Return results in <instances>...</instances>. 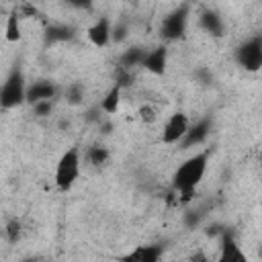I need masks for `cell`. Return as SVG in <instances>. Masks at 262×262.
Wrapping results in <instances>:
<instances>
[{
  "mask_svg": "<svg viewBox=\"0 0 262 262\" xmlns=\"http://www.w3.org/2000/svg\"><path fill=\"white\" fill-rule=\"evenodd\" d=\"M207 162H209V151H199L196 156L188 158L184 164L174 174V188L184 190V188H196V184L203 180L207 172Z\"/></svg>",
  "mask_w": 262,
  "mask_h": 262,
  "instance_id": "6da1fadb",
  "label": "cell"
},
{
  "mask_svg": "<svg viewBox=\"0 0 262 262\" xmlns=\"http://www.w3.org/2000/svg\"><path fill=\"white\" fill-rule=\"evenodd\" d=\"M78 174H80V156H78L76 147H70L59 158L57 168H55V184H57V188L70 190L72 184L78 180Z\"/></svg>",
  "mask_w": 262,
  "mask_h": 262,
  "instance_id": "7a4b0ae2",
  "label": "cell"
},
{
  "mask_svg": "<svg viewBox=\"0 0 262 262\" xmlns=\"http://www.w3.org/2000/svg\"><path fill=\"white\" fill-rule=\"evenodd\" d=\"M23 100H27V86H25L23 72L18 68H14L2 86L0 104H2V108H12V106H18Z\"/></svg>",
  "mask_w": 262,
  "mask_h": 262,
  "instance_id": "3957f363",
  "label": "cell"
},
{
  "mask_svg": "<svg viewBox=\"0 0 262 262\" xmlns=\"http://www.w3.org/2000/svg\"><path fill=\"white\" fill-rule=\"evenodd\" d=\"M186 18H188V6L182 4L180 8H176L174 12H170L164 23H162V37L174 41L178 37H182L184 29H186Z\"/></svg>",
  "mask_w": 262,
  "mask_h": 262,
  "instance_id": "277c9868",
  "label": "cell"
},
{
  "mask_svg": "<svg viewBox=\"0 0 262 262\" xmlns=\"http://www.w3.org/2000/svg\"><path fill=\"white\" fill-rule=\"evenodd\" d=\"M237 61L250 72H256L262 68V41L260 39H250L237 49Z\"/></svg>",
  "mask_w": 262,
  "mask_h": 262,
  "instance_id": "5b68a950",
  "label": "cell"
},
{
  "mask_svg": "<svg viewBox=\"0 0 262 262\" xmlns=\"http://www.w3.org/2000/svg\"><path fill=\"white\" fill-rule=\"evenodd\" d=\"M186 131H188V117L182 113H174L164 125L162 141L164 143H176L186 135Z\"/></svg>",
  "mask_w": 262,
  "mask_h": 262,
  "instance_id": "8992f818",
  "label": "cell"
},
{
  "mask_svg": "<svg viewBox=\"0 0 262 262\" xmlns=\"http://www.w3.org/2000/svg\"><path fill=\"white\" fill-rule=\"evenodd\" d=\"M166 63H168V51H166V47H156V49H151L149 53H145V57H143V61H141V66H143L147 72L156 74V76H162V74L166 72Z\"/></svg>",
  "mask_w": 262,
  "mask_h": 262,
  "instance_id": "52a82bcc",
  "label": "cell"
},
{
  "mask_svg": "<svg viewBox=\"0 0 262 262\" xmlns=\"http://www.w3.org/2000/svg\"><path fill=\"white\" fill-rule=\"evenodd\" d=\"M111 25H108V18H98L90 29H88V39L96 45V47H104L108 41H111Z\"/></svg>",
  "mask_w": 262,
  "mask_h": 262,
  "instance_id": "ba28073f",
  "label": "cell"
},
{
  "mask_svg": "<svg viewBox=\"0 0 262 262\" xmlns=\"http://www.w3.org/2000/svg\"><path fill=\"white\" fill-rule=\"evenodd\" d=\"M53 96H55V86L51 82H33L31 86H27V100L31 104L39 100H51Z\"/></svg>",
  "mask_w": 262,
  "mask_h": 262,
  "instance_id": "9c48e42d",
  "label": "cell"
},
{
  "mask_svg": "<svg viewBox=\"0 0 262 262\" xmlns=\"http://www.w3.org/2000/svg\"><path fill=\"white\" fill-rule=\"evenodd\" d=\"M219 260H223V262H227V260H246V254L239 250V246L235 244L233 235H231V233H227V231H223Z\"/></svg>",
  "mask_w": 262,
  "mask_h": 262,
  "instance_id": "30bf717a",
  "label": "cell"
},
{
  "mask_svg": "<svg viewBox=\"0 0 262 262\" xmlns=\"http://www.w3.org/2000/svg\"><path fill=\"white\" fill-rule=\"evenodd\" d=\"M207 135H209V121H201V123L188 127L186 135L182 137V145L184 147H190L194 143H203Z\"/></svg>",
  "mask_w": 262,
  "mask_h": 262,
  "instance_id": "8fae6325",
  "label": "cell"
},
{
  "mask_svg": "<svg viewBox=\"0 0 262 262\" xmlns=\"http://www.w3.org/2000/svg\"><path fill=\"white\" fill-rule=\"evenodd\" d=\"M162 256V248L160 246H139L135 252H131L129 256H125V260H141V262H156Z\"/></svg>",
  "mask_w": 262,
  "mask_h": 262,
  "instance_id": "7c38bea8",
  "label": "cell"
},
{
  "mask_svg": "<svg viewBox=\"0 0 262 262\" xmlns=\"http://www.w3.org/2000/svg\"><path fill=\"white\" fill-rule=\"evenodd\" d=\"M201 27L205 31H209L211 35H223V23H221V16L213 10H207L201 14Z\"/></svg>",
  "mask_w": 262,
  "mask_h": 262,
  "instance_id": "4fadbf2b",
  "label": "cell"
},
{
  "mask_svg": "<svg viewBox=\"0 0 262 262\" xmlns=\"http://www.w3.org/2000/svg\"><path fill=\"white\" fill-rule=\"evenodd\" d=\"M119 102H121V86H113L108 92H106V96L102 98V104H100V108L104 111V113H108V115H113V113H117V108H119Z\"/></svg>",
  "mask_w": 262,
  "mask_h": 262,
  "instance_id": "5bb4252c",
  "label": "cell"
},
{
  "mask_svg": "<svg viewBox=\"0 0 262 262\" xmlns=\"http://www.w3.org/2000/svg\"><path fill=\"white\" fill-rule=\"evenodd\" d=\"M145 57V51L141 47H129L123 55H121V66L123 68H131V66H139Z\"/></svg>",
  "mask_w": 262,
  "mask_h": 262,
  "instance_id": "9a60e30c",
  "label": "cell"
},
{
  "mask_svg": "<svg viewBox=\"0 0 262 262\" xmlns=\"http://www.w3.org/2000/svg\"><path fill=\"white\" fill-rule=\"evenodd\" d=\"M72 37V29L66 25H51L47 29V41H68Z\"/></svg>",
  "mask_w": 262,
  "mask_h": 262,
  "instance_id": "2e32d148",
  "label": "cell"
},
{
  "mask_svg": "<svg viewBox=\"0 0 262 262\" xmlns=\"http://www.w3.org/2000/svg\"><path fill=\"white\" fill-rule=\"evenodd\" d=\"M6 39H8V41H18V39H20V25H18L16 12L10 14L8 20H6Z\"/></svg>",
  "mask_w": 262,
  "mask_h": 262,
  "instance_id": "e0dca14e",
  "label": "cell"
},
{
  "mask_svg": "<svg viewBox=\"0 0 262 262\" xmlns=\"http://www.w3.org/2000/svg\"><path fill=\"white\" fill-rule=\"evenodd\" d=\"M106 160H108V151H106L104 147L94 145V147H90V149H88V162H90V164L98 166V164H104Z\"/></svg>",
  "mask_w": 262,
  "mask_h": 262,
  "instance_id": "ac0fdd59",
  "label": "cell"
},
{
  "mask_svg": "<svg viewBox=\"0 0 262 262\" xmlns=\"http://www.w3.org/2000/svg\"><path fill=\"white\" fill-rule=\"evenodd\" d=\"M127 70H129V68H123V66H119V68H117L115 84H117V86H121V88H125V86H129V84H131V74H129Z\"/></svg>",
  "mask_w": 262,
  "mask_h": 262,
  "instance_id": "d6986e66",
  "label": "cell"
},
{
  "mask_svg": "<svg viewBox=\"0 0 262 262\" xmlns=\"http://www.w3.org/2000/svg\"><path fill=\"white\" fill-rule=\"evenodd\" d=\"M139 119L143 123H154L156 121V111L149 106V104H141L139 106Z\"/></svg>",
  "mask_w": 262,
  "mask_h": 262,
  "instance_id": "ffe728a7",
  "label": "cell"
},
{
  "mask_svg": "<svg viewBox=\"0 0 262 262\" xmlns=\"http://www.w3.org/2000/svg\"><path fill=\"white\" fill-rule=\"evenodd\" d=\"M33 106H35V115H37V117H47V115L51 113V106H53V104H51V100H39V102H35Z\"/></svg>",
  "mask_w": 262,
  "mask_h": 262,
  "instance_id": "44dd1931",
  "label": "cell"
},
{
  "mask_svg": "<svg viewBox=\"0 0 262 262\" xmlns=\"http://www.w3.org/2000/svg\"><path fill=\"white\" fill-rule=\"evenodd\" d=\"M18 233H20L18 221H10L8 227H6V237H8V242H16V239H18Z\"/></svg>",
  "mask_w": 262,
  "mask_h": 262,
  "instance_id": "7402d4cb",
  "label": "cell"
},
{
  "mask_svg": "<svg viewBox=\"0 0 262 262\" xmlns=\"http://www.w3.org/2000/svg\"><path fill=\"white\" fill-rule=\"evenodd\" d=\"M125 37H127V27H125V25H117V27L111 31V39H113L115 43H121Z\"/></svg>",
  "mask_w": 262,
  "mask_h": 262,
  "instance_id": "603a6c76",
  "label": "cell"
},
{
  "mask_svg": "<svg viewBox=\"0 0 262 262\" xmlns=\"http://www.w3.org/2000/svg\"><path fill=\"white\" fill-rule=\"evenodd\" d=\"M68 100H70V104H78L82 100V88L80 86H72L70 94H68Z\"/></svg>",
  "mask_w": 262,
  "mask_h": 262,
  "instance_id": "cb8c5ba5",
  "label": "cell"
},
{
  "mask_svg": "<svg viewBox=\"0 0 262 262\" xmlns=\"http://www.w3.org/2000/svg\"><path fill=\"white\" fill-rule=\"evenodd\" d=\"M66 2L72 4V6H76V8H88L92 4V0H66Z\"/></svg>",
  "mask_w": 262,
  "mask_h": 262,
  "instance_id": "d4e9b609",
  "label": "cell"
},
{
  "mask_svg": "<svg viewBox=\"0 0 262 262\" xmlns=\"http://www.w3.org/2000/svg\"><path fill=\"white\" fill-rule=\"evenodd\" d=\"M23 14H27V16H33V14H37V10H35V6H31V4H25V6H23Z\"/></svg>",
  "mask_w": 262,
  "mask_h": 262,
  "instance_id": "484cf974",
  "label": "cell"
}]
</instances>
